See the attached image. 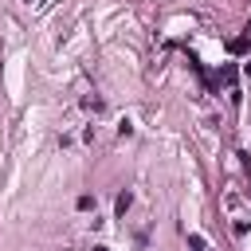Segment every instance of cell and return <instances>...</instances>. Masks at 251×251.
<instances>
[{
	"label": "cell",
	"instance_id": "3",
	"mask_svg": "<svg viewBox=\"0 0 251 251\" xmlns=\"http://www.w3.org/2000/svg\"><path fill=\"white\" fill-rule=\"evenodd\" d=\"M188 247H192V251H208V243H204V235H188Z\"/></svg>",
	"mask_w": 251,
	"mask_h": 251
},
{
	"label": "cell",
	"instance_id": "1",
	"mask_svg": "<svg viewBox=\"0 0 251 251\" xmlns=\"http://www.w3.org/2000/svg\"><path fill=\"white\" fill-rule=\"evenodd\" d=\"M224 208H227L231 231H235V235H243V231H247V224H251V204H247L239 192H227V196H224Z\"/></svg>",
	"mask_w": 251,
	"mask_h": 251
},
{
	"label": "cell",
	"instance_id": "2",
	"mask_svg": "<svg viewBox=\"0 0 251 251\" xmlns=\"http://www.w3.org/2000/svg\"><path fill=\"white\" fill-rule=\"evenodd\" d=\"M129 204H133V196H129V192H118V204H114V208H118V216H126V212H129Z\"/></svg>",
	"mask_w": 251,
	"mask_h": 251
}]
</instances>
